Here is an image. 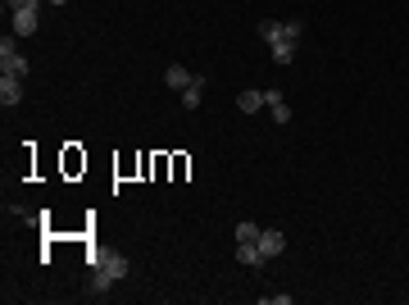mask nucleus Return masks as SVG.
<instances>
[{
  "label": "nucleus",
  "mask_w": 409,
  "mask_h": 305,
  "mask_svg": "<svg viewBox=\"0 0 409 305\" xmlns=\"http://www.w3.org/2000/svg\"><path fill=\"white\" fill-rule=\"evenodd\" d=\"M191 78H196V73H191L187 64H169V69H164V82H169L173 91H187V87H191Z\"/></svg>",
  "instance_id": "nucleus-9"
},
{
  "label": "nucleus",
  "mask_w": 409,
  "mask_h": 305,
  "mask_svg": "<svg viewBox=\"0 0 409 305\" xmlns=\"http://www.w3.org/2000/svg\"><path fill=\"white\" fill-rule=\"evenodd\" d=\"M132 273L128 255H100V264H91V297H110L114 283H123Z\"/></svg>",
  "instance_id": "nucleus-1"
},
{
  "label": "nucleus",
  "mask_w": 409,
  "mask_h": 305,
  "mask_svg": "<svg viewBox=\"0 0 409 305\" xmlns=\"http://www.w3.org/2000/svg\"><path fill=\"white\" fill-rule=\"evenodd\" d=\"M264 105H268L273 123H291V105H287V96H282L278 87H268V91H264Z\"/></svg>",
  "instance_id": "nucleus-6"
},
{
  "label": "nucleus",
  "mask_w": 409,
  "mask_h": 305,
  "mask_svg": "<svg viewBox=\"0 0 409 305\" xmlns=\"http://www.w3.org/2000/svg\"><path fill=\"white\" fill-rule=\"evenodd\" d=\"M259 251H264V260L282 255L287 251V233H282V228H264V233H259Z\"/></svg>",
  "instance_id": "nucleus-5"
},
{
  "label": "nucleus",
  "mask_w": 409,
  "mask_h": 305,
  "mask_svg": "<svg viewBox=\"0 0 409 305\" xmlns=\"http://www.w3.org/2000/svg\"><path fill=\"white\" fill-rule=\"evenodd\" d=\"M264 301H268V305H291V292H268Z\"/></svg>",
  "instance_id": "nucleus-13"
},
{
  "label": "nucleus",
  "mask_w": 409,
  "mask_h": 305,
  "mask_svg": "<svg viewBox=\"0 0 409 305\" xmlns=\"http://www.w3.org/2000/svg\"><path fill=\"white\" fill-rule=\"evenodd\" d=\"M259 37H264V46L282 41V23H278V18H264V23H259Z\"/></svg>",
  "instance_id": "nucleus-11"
},
{
  "label": "nucleus",
  "mask_w": 409,
  "mask_h": 305,
  "mask_svg": "<svg viewBox=\"0 0 409 305\" xmlns=\"http://www.w3.org/2000/svg\"><path fill=\"white\" fill-rule=\"evenodd\" d=\"M300 37H305V23H300V18H287V23H282V41H273V46H268V51H273V64H278V69H287V64L296 60Z\"/></svg>",
  "instance_id": "nucleus-2"
},
{
  "label": "nucleus",
  "mask_w": 409,
  "mask_h": 305,
  "mask_svg": "<svg viewBox=\"0 0 409 305\" xmlns=\"http://www.w3.org/2000/svg\"><path fill=\"white\" fill-rule=\"evenodd\" d=\"M204 87H209V78H204V73H196V78H191V87H187V91H178V96H182V110H200Z\"/></svg>",
  "instance_id": "nucleus-8"
},
{
  "label": "nucleus",
  "mask_w": 409,
  "mask_h": 305,
  "mask_svg": "<svg viewBox=\"0 0 409 305\" xmlns=\"http://www.w3.org/2000/svg\"><path fill=\"white\" fill-rule=\"evenodd\" d=\"M18 100H23V78H14V73H0V105H5V110H14Z\"/></svg>",
  "instance_id": "nucleus-4"
},
{
  "label": "nucleus",
  "mask_w": 409,
  "mask_h": 305,
  "mask_svg": "<svg viewBox=\"0 0 409 305\" xmlns=\"http://www.w3.org/2000/svg\"><path fill=\"white\" fill-rule=\"evenodd\" d=\"M259 233H264V228L250 223V219H241V223H237V242H259Z\"/></svg>",
  "instance_id": "nucleus-12"
},
{
  "label": "nucleus",
  "mask_w": 409,
  "mask_h": 305,
  "mask_svg": "<svg viewBox=\"0 0 409 305\" xmlns=\"http://www.w3.org/2000/svg\"><path fill=\"white\" fill-rule=\"evenodd\" d=\"M46 5H55V9H60V5H68V0H46Z\"/></svg>",
  "instance_id": "nucleus-15"
},
{
  "label": "nucleus",
  "mask_w": 409,
  "mask_h": 305,
  "mask_svg": "<svg viewBox=\"0 0 409 305\" xmlns=\"http://www.w3.org/2000/svg\"><path fill=\"white\" fill-rule=\"evenodd\" d=\"M237 110H241V114H259V110H264V91L246 87V91L237 96Z\"/></svg>",
  "instance_id": "nucleus-10"
},
{
  "label": "nucleus",
  "mask_w": 409,
  "mask_h": 305,
  "mask_svg": "<svg viewBox=\"0 0 409 305\" xmlns=\"http://www.w3.org/2000/svg\"><path fill=\"white\" fill-rule=\"evenodd\" d=\"M41 5H46V0H27L23 9H14V14H9V27H14V37H37V23H41Z\"/></svg>",
  "instance_id": "nucleus-3"
},
{
  "label": "nucleus",
  "mask_w": 409,
  "mask_h": 305,
  "mask_svg": "<svg viewBox=\"0 0 409 305\" xmlns=\"http://www.w3.org/2000/svg\"><path fill=\"white\" fill-rule=\"evenodd\" d=\"M27 5V0H5V9H9V14H14V9H23Z\"/></svg>",
  "instance_id": "nucleus-14"
},
{
  "label": "nucleus",
  "mask_w": 409,
  "mask_h": 305,
  "mask_svg": "<svg viewBox=\"0 0 409 305\" xmlns=\"http://www.w3.org/2000/svg\"><path fill=\"white\" fill-rule=\"evenodd\" d=\"M237 260L246 264V269H264V251H259V242H237Z\"/></svg>",
  "instance_id": "nucleus-7"
}]
</instances>
